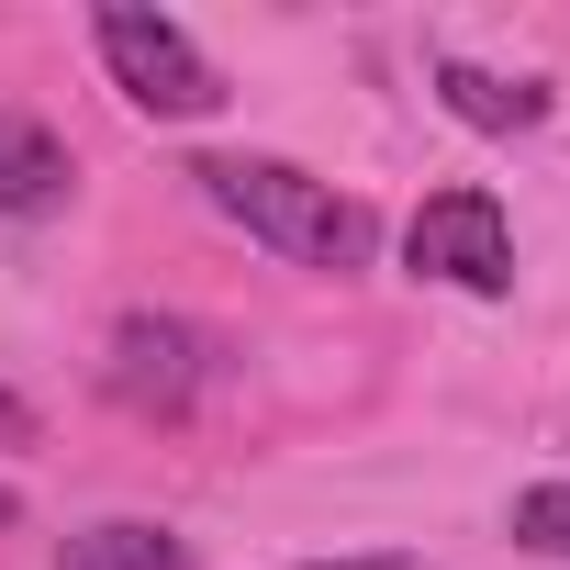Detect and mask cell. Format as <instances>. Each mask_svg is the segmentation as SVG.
Masks as SVG:
<instances>
[{"instance_id": "obj_4", "label": "cell", "mask_w": 570, "mask_h": 570, "mask_svg": "<svg viewBox=\"0 0 570 570\" xmlns=\"http://www.w3.org/2000/svg\"><path fill=\"white\" fill-rule=\"evenodd\" d=\"M213 370H224V336L190 325V314H124V325H112V358H101V381H112L135 414H190Z\"/></svg>"}, {"instance_id": "obj_9", "label": "cell", "mask_w": 570, "mask_h": 570, "mask_svg": "<svg viewBox=\"0 0 570 570\" xmlns=\"http://www.w3.org/2000/svg\"><path fill=\"white\" fill-rule=\"evenodd\" d=\"M0 448H35V403L23 392H0Z\"/></svg>"}, {"instance_id": "obj_6", "label": "cell", "mask_w": 570, "mask_h": 570, "mask_svg": "<svg viewBox=\"0 0 570 570\" xmlns=\"http://www.w3.org/2000/svg\"><path fill=\"white\" fill-rule=\"evenodd\" d=\"M436 101H448L459 124H481V135L548 124V90H537V79H492V68H470V57H436Z\"/></svg>"}, {"instance_id": "obj_8", "label": "cell", "mask_w": 570, "mask_h": 570, "mask_svg": "<svg viewBox=\"0 0 570 570\" xmlns=\"http://www.w3.org/2000/svg\"><path fill=\"white\" fill-rule=\"evenodd\" d=\"M514 548H537V559L570 570V481H525L514 492Z\"/></svg>"}, {"instance_id": "obj_1", "label": "cell", "mask_w": 570, "mask_h": 570, "mask_svg": "<svg viewBox=\"0 0 570 570\" xmlns=\"http://www.w3.org/2000/svg\"><path fill=\"white\" fill-rule=\"evenodd\" d=\"M202 179V202L224 213V224H246L257 246H279L292 268H370V246H381V224H370V202H347L336 179H303L292 157H202L190 168Z\"/></svg>"}, {"instance_id": "obj_10", "label": "cell", "mask_w": 570, "mask_h": 570, "mask_svg": "<svg viewBox=\"0 0 570 570\" xmlns=\"http://www.w3.org/2000/svg\"><path fill=\"white\" fill-rule=\"evenodd\" d=\"M303 570H425V559H303Z\"/></svg>"}, {"instance_id": "obj_7", "label": "cell", "mask_w": 570, "mask_h": 570, "mask_svg": "<svg viewBox=\"0 0 570 570\" xmlns=\"http://www.w3.org/2000/svg\"><path fill=\"white\" fill-rule=\"evenodd\" d=\"M57 570H190V548H179L168 525H135V514H112V525H79V537L57 548Z\"/></svg>"}, {"instance_id": "obj_5", "label": "cell", "mask_w": 570, "mask_h": 570, "mask_svg": "<svg viewBox=\"0 0 570 570\" xmlns=\"http://www.w3.org/2000/svg\"><path fill=\"white\" fill-rule=\"evenodd\" d=\"M68 146L35 124V112H12V101H0V213H57L68 202Z\"/></svg>"}, {"instance_id": "obj_3", "label": "cell", "mask_w": 570, "mask_h": 570, "mask_svg": "<svg viewBox=\"0 0 570 570\" xmlns=\"http://www.w3.org/2000/svg\"><path fill=\"white\" fill-rule=\"evenodd\" d=\"M403 268L414 279H448V292H514V224L492 190H436L414 224H403Z\"/></svg>"}, {"instance_id": "obj_2", "label": "cell", "mask_w": 570, "mask_h": 570, "mask_svg": "<svg viewBox=\"0 0 570 570\" xmlns=\"http://www.w3.org/2000/svg\"><path fill=\"white\" fill-rule=\"evenodd\" d=\"M101 68H112V90L135 101V112H157V124H202V112H224V68L168 23V12H146V0H101Z\"/></svg>"}, {"instance_id": "obj_11", "label": "cell", "mask_w": 570, "mask_h": 570, "mask_svg": "<svg viewBox=\"0 0 570 570\" xmlns=\"http://www.w3.org/2000/svg\"><path fill=\"white\" fill-rule=\"evenodd\" d=\"M12 514H23V503H12V492H0V525H12Z\"/></svg>"}]
</instances>
